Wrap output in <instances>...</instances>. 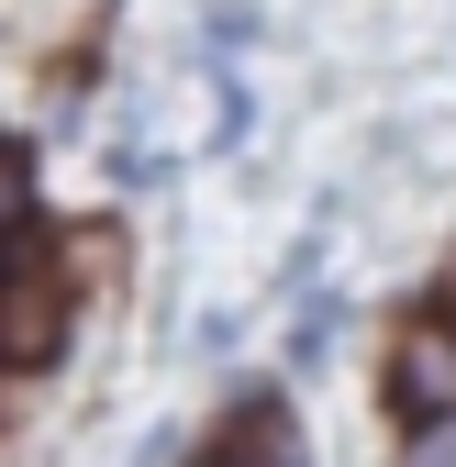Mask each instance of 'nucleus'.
<instances>
[{"label": "nucleus", "instance_id": "1", "mask_svg": "<svg viewBox=\"0 0 456 467\" xmlns=\"http://www.w3.org/2000/svg\"><path fill=\"white\" fill-rule=\"evenodd\" d=\"M56 345H67L56 278H12V289H0V368H56Z\"/></svg>", "mask_w": 456, "mask_h": 467}, {"label": "nucleus", "instance_id": "4", "mask_svg": "<svg viewBox=\"0 0 456 467\" xmlns=\"http://www.w3.org/2000/svg\"><path fill=\"white\" fill-rule=\"evenodd\" d=\"M323 357H334V301L301 312V334H290V368H323Z\"/></svg>", "mask_w": 456, "mask_h": 467}, {"label": "nucleus", "instance_id": "2", "mask_svg": "<svg viewBox=\"0 0 456 467\" xmlns=\"http://www.w3.org/2000/svg\"><path fill=\"white\" fill-rule=\"evenodd\" d=\"M389 400H401L412 423H456V334H401Z\"/></svg>", "mask_w": 456, "mask_h": 467}, {"label": "nucleus", "instance_id": "3", "mask_svg": "<svg viewBox=\"0 0 456 467\" xmlns=\"http://www.w3.org/2000/svg\"><path fill=\"white\" fill-rule=\"evenodd\" d=\"M23 223H34V167L0 145V245H23Z\"/></svg>", "mask_w": 456, "mask_h": 467}]
</instances>
